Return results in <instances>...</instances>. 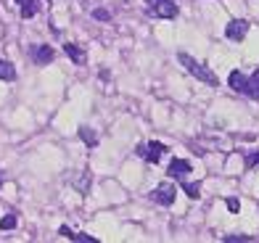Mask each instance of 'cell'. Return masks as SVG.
<instances>
[{
	"instance_id": "cell-1",
	"label": "cell",
	"mask_w": 259,
	"mask_h": 243,
	"mask_svg": "<svg viewBox=\"0 0 259 243\" xmlns=\"http://www.w3.org/2000/svg\"><path fill=\"white\" fill-rule=\"evenodd\" d=\"M178 61L183 64V69H185V72H188V74H193L196 79H201V82H206V85H211V87H217V85H220L217 74L211 72L209 66H204L201 61L191 59V56H188V53H180V56H178Z\"/></svg>"
},
{
	"instance_id": "cell-2",
	"label": "cell",
	"mask_w": 259,
	"mask_h": 243,
	"mask_svg": "<svg viewBox=\"0 0 259 243\" xmlns=\"http://www.w3.org/2000/svg\"><path fill=\"white\" fill-rule=\"evenodd\" d=\"M164 151H167V145L159 143V140H148V143H143V145H138V154L143 156L148 164H156V161L164 156Z\"/></svg>"
},
{
	"instance_id": "cell-3",
	"label": "cell",
	"mask_w": 259,
	"mask_h": 243,
	"mask_svg": "<svg viewBox=\"0 0 259 243\" xmlns=\"http://www.w3.org/2000/svg\"><path fill=\"white\" fill-rule=\"evenodd\" d=\"M246 34H249V21H246V19H233L230 24L225 27V37H228V40L241 42Z\"/></svg>"
},
{
	"instance_id": "cell-4",
	"label": "cell",
	"mask_w": 259,
	"mask_h": 243,
	"mask_svg": "<svg viewBox=\"0 0 259 243\" xmlns=\"http://www.w3.org/2000/svg\"><path fill=\"white\" fill-rule=\"evenodd\" d=\"M151 196H154V201H156V204H161V206H172V204H175V196H178V190H175V185H172V182H161Z\"/></svg>"
},
{
	"instance_id": "cell-5",
	"label": "cell",
	"mask_w": 259,
	"mask_h": 243,
	"mask_svg": "<svg viewBox=\"0 0 259 243\" xmlns=\"http://www.w3.org/2000/svg\"><path fill=\"white\" fill-rule=\"evenodd\" d=\"M151 16H156V19H175V16H178V3H175V0H159V3L151 8Z\"/></svg>"
},
{
	"instance_id": "cell-6",
	"label": "cell",
	"mask_w": 259,
	"mask_h": 243,
	"mask_svg": "<svg viewBox=\"0 0 259 243\" xmlns=\"http://www.w3.org/2000/svg\"><path fill=\"white\" fill-rule=\"evenodd\" d=\"M167 172H169V177H178V180H183V177L188 175V172H191V164H188L185 159H172Z\"/></svg>"
},
{
	"instance_id": "cell-7",
	"label": "cell",
	"mask_w": 259,
	"mask_h": 243,
	"mask_svg": "<svg viewBox=\"0 0 259 243\" xmlns=\"http://www.w3.org/2000/svg\"><path fill=\"white\" fill-rule=\"evenodd\" d=\"M228 85L235 90V92H246V87H249V77H243V72H230V77H228Z\"/></svg>"
},
{
	"instance_id": "cell-8",
	"label": "cell",
	"mask_w": 259,
	"mask_h": 243,
	"mask_svg": "<svg viewBox=\"0 0 259 243\" xmlns=\"http://www.w3.org/2000/svg\"><path fill=\"white\" fill-rule=\"evenodd\" d=\"M16 3H19V11H21V16H24V19L37 16V11H40L37 0H16Z\"/></svg>"
},
{
	"instance_id": "cell-9",
	"label": "cell",
	"mask_w": 259,
	"mask_h": 243,
	"mask_svg": "<svg viewBox=\"0 0 259 243\" xmlns=\"http://www.w3.org/2000/svg\"><path fill=\"white\" fill-rule=\"evenodd\" d=\"M53 59H56V53H53L51 45H40L37 53H34V61H37V64H51Z\"/></svg>"
},
{
	"instance_id": "cell-10",
	"label": "cell",
	"mask_w": 259,
	"mask_h": 243,
	"mask_svg": "<svg viewBox=\"0 0 259 243\" xmlns=\"http://www.w3.org/2000/svg\"><path fill=\"white\" fill-rule=\"evenodd\" d=\"M0 79H3V82H11V79H16V69H14V64L6 61V59H0Z\"/></svg>"
},
{
	"instance_id": "cell-11",
	"label": "cell",
	"mask_w": 259,
	"mask_h": 243,
	"mask_svg": "<svg viewBox=\"0 0 259 243\" xmlns=\"http://www.w3.org/2000/svg\"><path fill=\"white\" fill-rule=\"evenodd\" d=\"M64 53H66V56H69V59H72L74 64H85V53H82V51L77 48V45L66 42V45H64Z\"/></svg>"
},
{
	"instance_id": "cell-12",
	"label": "cell",
	"mask_w": 259,
	"mask_h": 243,
	"mask_svg": "<svg viewBox=\"0 0 259 243\" xmlns=\"http://www.w3.org/2000/svg\"><path fill=\"white\" fill-rule=\"evenodd\" d=\"M79 140L82 143H88L90 148H96L98 145V135L90 130V127H79Z\"/></svg>"
},
{
	"instance_id": "cell-13",
	"label": "cell",
	"mask_w": 259,
	"mask_h": 243,
	"mask_svg": "<svg viewBox=\"0 0 259 243\" xmlns=\"http://www.w3.org/2000/svg\"><path fill=\"white\" fill-rule=\"evenodd\" d=\"M90 182H93V177H90V172L85 169V172H82V175H79V177L74 180V188H77V190H79L82 196H85V193L90 190Z\"/></svg>"
},
{
	"instance_id": "cell-14",
	"label": "cell",
	"mask_w": 259,
	"mask_h": 243,
	"mask_svg": "<svg viewBox=\"0 0 259 243\" xmlns=\"http://www.w3.org/2000/svg\"><path fill=\"white\" fill-rule=\"evenodd\" d=\"M246 95H251V98L259 101V69L249 77V87H246Z\"/></svg>"
},
{
	"instance_id": "cell-15",
	"label": "cell",
	"mask_w": 259,
	"mask_h": 243,
	"mask_svg": "<svg viewBox=\"0 0 259 243\" xmlns=\"http://www.w3.org/2000/svg\"><path fill=\"white\" fill-rule=\"evenodd\" d=\"M183 190H185V196H188V199H198V196H201V193H198V190H201V182H183Z\"/></svg>"
},
{
	"instance_id": "cell-16",
	"label": "cell",
	"mask_w": 259,
	"mask_h": 243,
	"mask_svg": "<svg viewBox=\"0 0 259 243\" xmlns=\"http://www.w3.org/2000/svg\"><path fill=\"white\" fill-rule=\"evenodd\" d=\"M16 227V217L14 214H6L3 219H0V230H14Z\"/></svg>"
},
{
	"instance_id": "cell-17",
	"label": "cell",
	"mask_w": 259,
	"mask_h": 243,
	"mask_svg": "<svg viewBox=\"0 0 259 243\" xmlns=\"http://www.w3.org/2000/svg\"><path fill=\"white\" fill-rule=\"evenodd\" d=\"M222 240H225V243H249L251 235H225Z\"/></svg>"
},
{
	"instance_id": "cell-18",
	"label": "cell",
	"mask_w": 259,
	"mask_h": 243,
	"mask_svg": "<svg viewBox=\"0 0 259 243\" xmlns=\"http://www.w3.org/2000/svg\"><path fill=\"white\" fill-rule=\"evenodd\" d=\"M93 16H96L98 21H109V19H111V14H109L106 8H96V11H93Z\"/></svg>"
},
{
	"instance_id": "cell-19",
	"label": "cell",
	"mask_w": 259,
	"mask_h": 243,
	"mask_svg": "<svg viewBox=\"0 0 259 243\" xmlns=\"http://www.w3.org/2000/svg\"><path fill=\"white\" fill-rule=\"evenodd\" d=\"M72 240H85V243H98V238H93V235H88V233H74V238Z\"/></svg>"
},
{
	"instance_id": "cell-20",
	"label": "cell",
	"mask_w": 259,
	"mask_h": 243,
	"mask_svg": "<svg viewBox=\"0 0 259 243\" xmlns=\"http://www.w3.org/2000/svg\"><path fill=\"white\" fill-rule=\"evenodd\" d=\"M246 167H249V169H251V167H259V151L246 156Z\"/></svg>"
},
{
	"instance_id": "cell-21",
	"label": "cell",
	"mask_w": 259,
	"mask_h": 243,
	"mask_svg": "<svg viewBox=\"0 0 259 243\" xmlns=\"http://www.w3.org/2000/svg\"><path fill=\"white\" fill-rule=\"evenodd\" d=\"M228 209H230V212L235 214V212L241 209V201H238V199H228Z\"/></svg>"
},
{
	"instance_id": "cell-22",
	"label": "cell",
	"mask_w": 259,
	"mask_h": 243,
	"mask_svg": "<svg viewBox=\"0 0 259 243\" xmlns=\"http://www.w3.org/2000/svg\"><path fill=\"white\" fill-rule=\"evenodd\" d=\"M156 3H159V0H146V6H148V8H154Z\"/></svg>"
},
{
	"instance_id": "cell-23",
	"label": "cell",
	"mask_w": 259,
	"mask_h": 243,
	"mask_svg": "<svg viewBox=\"0 0 259 243\" xmlns=\"http://www.w3.org/2000/svg\"><path fill=\"white\" fill-rule=\"evenodd\" d=\"M0 182H3V175H0Z\"/></svg>"
}]
</instances>
